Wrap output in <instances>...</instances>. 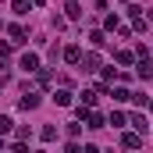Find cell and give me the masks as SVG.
Returning a JSON list of instances; mask_svg holds the SVG:
<instances>
[{
	"label": "cell",
	"mask_w": 153,
	"mask_h": 153,
	"mask_svg": "<svg viewBox=\"0 0 153 153\" xmlns=\"http://www.w3.org/2000/svg\"><path fill=\"white\" fill-rule=\"evenodd\" d=\"M22 71H39V57L36 53H25L22 57Z\"/></svg>",
	"instance_id": "cell-1"
},
{
	"label": "cell",
	"mask_w": 153,
	"mask_h": 153,
	"mask_svg": "<svg viewBox=\"0 0 153 153\" xmlns=\"http://www.w3.org/2000/svg\"><path fill=\"white\" fill-rule=\"evenodd\" d=\"M36 107H39V96H36V93L22 96V111H36Z\"/></svg>",
	"instance_id": "cell-2"
},
{
	"label": "cell",
	"mask_w": 153,
	"mask_h": 153,
	"mask_svg": "<svg viewBox=\"0 0 153 153\" xmlns=\"http://www.w3.org/2000/svg\"><path fill=\"white\" fill-rule=\"evenodd\" d=\"M139 75H143V78H153V61H139Z\"/></svg>",
	"instance_id": "cell-3"
},
{
	"label": "cell",
	"mask_w": 153,
	"mask_h": 153,
	"mask_svg": "<svg viewBox=\"0 0 153 153\" xmlns=\"http://www.w3.org/2000/svg\"><path fill=\"white\" fill-rule=\"evenodd\" d=\"M53 103H57V107H68V103H71V96L61 89V93H53Z\"/></svg>",
	"instance_id": "cell-4"
},
{
	"label": "cell",
	"mask_w": 153,
	"mask_h": 153,
	"mask_svg": "<svg viewBox=\"0 0 153 153\" xmlns=\"http://www.w3.org/2000/svg\"><path fill=\"white\" fill-rule=\"evenodd\" d=\"M89 128H103V117L96 114V111H89Z\"/></svg>",
	"instance_id": "cell-5"
},
{
	"label": "cell",
	"mask_w": 153,
	"mask_h": 153,
	"mask_svg": "<svg viewBox=\"0 0 153 153\" xmlns=\"http://www.w3.org/2000/svg\"><path fill=\"white\" fill-rule=\"evenodd\" d=\"M82 11H78V0H68V18H78Z\"/></svg>",
	"instance_id": "cell-6"
},
{
	"label": "cell",
	"mask_w": 153,
	"mask_h": 153,
	"mask_svg": "<svg viewBox=\"0 0 153 153\" xmlns=\"http://www.w3.org/2000/svg\"><path fill=\"white\" fill-rule=\"evenodd\" d=\"M43 139H46V143H50V139H57V128H53V125H46V128H43Z\"/></svg>",
	"instance_id": "cell-7"
},
{
	"label": "cell",
	"mask_w": 153,
	"mask_h": 153,
	"mask_svg": "<svg viewBox=\"0 0 153 153\" xmlns=\"http://www.w3.org/2000/svg\"><path fill=\"white\" fill-rule=\"evenodd\" d=\"M64 57H68V61L75 64V61H78V46H68V50H64Z\"/></svg>",
	"instance_id": "cell-8"
},
{
	"label": "cell",
	"mask_w": 153,
	"mask_h": 153,
	"mask_svg": "<svg viewBox=\"0 0 153 153\" xmlns=\"http://www.w3.org/2000/svg\"><path fill=\"white\" fill-rule=\"evenodd\" d=\"M14 11H18V14H25V11H29V0H14Z\"/></svg>",
	"instance_id": "cell-9"
},
{
	"label": "cell",
	"mask_w": 153,
	"mask_h": 153,
	"mask_svg": "<svg viewBox=\"0 0 153 153\" xmlns=\"http://www.w3.org/2000/svg\"><path fill=\"white\" fill-rule=\"evenodd\" d=\"M0 132H11V117H0Z\"/></svg>",
	"instance_id": "cell-10"
},
{
	"label": "cell",
	"mask_w": 153,
	"mask_h": 153,
	"mask_svg": "<svg viewBox=\"0 0 153 153\" xmlns=\"http://www.w3.org/2000/svg\"><path fill=\"white\" fill-rule=\"evenodd\" d=\"M150 107H153V103H150Z\"/></svg>",
	"instance_id": "cell-11"
}]
</instances>
